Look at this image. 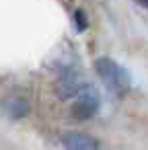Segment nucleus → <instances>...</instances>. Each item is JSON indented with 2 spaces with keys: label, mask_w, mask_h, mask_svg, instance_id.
I'll return each instance as SVG.
<instances>
[{
  "label": "nucleus",
  "mask_w": 148,
  "mask_h": 150,
  "mask_svg": "<svg viewBox=\"0 0 148 150\" xmlns=\"http://www.w3.org/2000/svg\"><path fill=\"white\" fill-rule=\"evenodd\" d=\"M95 72L97 76L103 80V84L115 93V95H123L130 88V74L123 66H119L117 62H113L111 58H99L95 62Z\"/></svg>",
  "instance_id": "f257e3e1"
},
{
  "label": "nucleus",
  "mask_w": 148,
  "mask_h": 150,
  "mask_svg": "<svg viewBox=\"0 0 148 150\" xmlns=\"http://www.w3.org/2000/svg\"><path fill=\"white\" fill-rule=\"evenodd\" d=\"M99 105H101V97H99V91L91 84H84L76 97H74V105H72V115L76 119H91L97 111H99Z\"/></svg>",
  "instance_id": "f03ea898"
},
{
  "label": "nucleus",
  "mask_w": 148,
  "mask_h": 150,
  "mask_svg": "<svg viewBox=\"0 0 148 150\" xmlns=\"http://www.w3.org/2000/svg\"><path fill=\"white\" fill-rule=\"evenodd\" d=\"M84 86V80H82V74L78 68H66L62 74H60V80H58V93L62 99H70V97H76V93Z\"/></svg>",
  "instance_id": "7ed1b4c3"
},
{
  "label": "nucleus",
  "mask_w": 148,
  "mask_h": 150,
  "mask_svg": "<svg viewBox=\"0 0 148 150\" xmlns=\"http://www.w3.org/2000/svg\"><path fill=\"white\" fill-rule=\"evenodd\" d=\"M62 146H64V150H99V142L84 132L62 134Z\"/></svg>",
  "instance_id": "20e7f679"
},
{
  "label": "nucleus",
  "mask_w": 148,
  "mask_h": 150,
  "mask_svg": "<svg viewBox=\"0 0 148 150\" xmlns=\"http://www.w3.org/2000/svg\"><path fill=\"white\" fill-rule=\"evenodd\" d=\"M2 109L8 117L13 119H19V117H25L29 113V101L25 97H19V95H13L8 97L4 103H2Z\"/></svg>",
  "instance_id": "39448f33"
},
{
  "label": "nucleus",
  "mask_w": 148,
  "mask_h": 150,
  "mask_svg": "<svg viewBox=\"0 0 148 150\" xmlns=\"http://www.w3.org/2000/svg\"><path fill=\"white\" fill-rule=\"evenodd\" d=\"M76 21H78V31H82V29L86 27V23H84V17H82V11H78V13H76Z\"/></svg>",
  "instance_id": "423d86ee"
},
{
  "label": "nucleus",
  "mask_w": 148,
  "mask_h": 150,
  "mask_svg": "<svg viewBox=\"0 0 148 150\" xmlns=\"http://www.w3.org/2000/svg\"><path fill=\"white\" fill-rule=\"evenodd\" d=\"M136 2H138V4H142V6L148 11V0H136Z\"/></svg>",
  "instance_id": "0eeeda50"
}]
</instances>
